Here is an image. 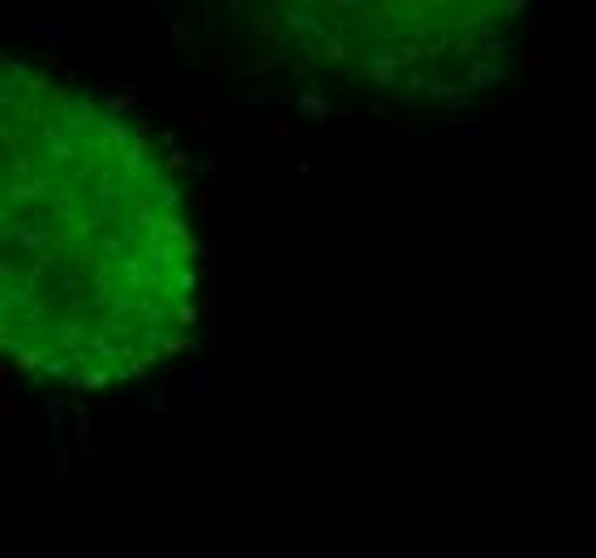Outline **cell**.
Wrapping results in <instances>:
<instances>
[{
  "label": "cell",
  "mask_w": 596,
  "mask_h": 558,
  "mask_svg": "<svg viewBox=\"0 0 596 558\" xmlns=\"http://www.w3.org/2000/svg\"><path fill=\"white\" fill-rule=\"evenodd\" d=\"M206 245L176 155L56 65L0 69V348L61 395L133 387L193 352Z\"/></svg>",
  "instance_id": "6da1fadb"
},
{
  "label": "cell",
  "mask_w": 596,
  "mask_h": 558,
  "mask_svg": "<svg viewBox=\"0 0 596 558\" xmlns=\"http://www.w3.org/2000/svg\"><path fill=\"white\" fill-rule=\"evenodd\" d=\"M257 65L335 104L438 108L498 82L515 5H262L249 17Z\"/></svg>",
  "instance_id": "7a4b0ae2"
}]
</instances>
